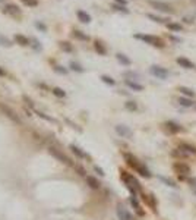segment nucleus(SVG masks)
<instances>
[{
  "instance_id": "nucleus-1",
  "label": "nucleus",
  "mask_w": 196,
  "mask_h": 220,
  "mask_svg": "<svg viewBox=\"0 0 196 220\" xmlns=\"http://www.w3.org/2000/svg\"><path fill=\"white\" fill-rule=\"evenodd\" d=\"M120 178H122V181L124 182V185L126 188L130 191L132 197H136L138 192H142V187H141V183L133 175H130V173L124 172V170H120Z\"/></svg>"
},
{
  "instance_id": "nucleus-2",
  "label": "nucleus",
  "mask_w": 196,
  "mask_h": 220,
  "mask_svg": "<svg viewBox=\"0 0 196 220\" xmlns=\"http://www.w3.org/2000/svg\"><path fill=\"white\" fill-rule=\"evenodd\" d=\"M133 37L136 40H142L144 43L151 44V46H154V47L163 48L164 46H165L164 40H161L160 37H155V35H149V34H135Z\"/></svg>"
},
{
  "instance_id": "nucleus-3",
  "label": "nucleus",
  "mask_w": 196,
  "mask_h": 220,
  "mask_svg": "<svg viewBox=\"0 0 196 220\" xmlns=\"http://www.w3.org/2000/svg\"><path fill=\"white\" fill-rule=\"evenodd\" d=\"M173 169H174V172L179 175V179H180V181H184L186 176L190 175V168L183 162H176L173 164Z\"/></svg>"
},
{
  "instance_id": "nucleus-4",
  "label": "nucleus",
  "mask_w": 196,
  "mask_h": 220,
  "mask_svg": "<svg viewBox=\"0 0 196 220\" xmlns=\"http://www.w3.org/2000/svg\"><path fill=\"white\" fill-rule=\"evenodd\" d=\"M149 5L152 6L154 9L164 12V13H173V8L165 2H160V0H149Z\"/></svg>"
},
{
  "instance_id": "nucleus-5",
  "label": "nucleus",
  "mask_w": 196,
  "mask_h": 220,
  "mask_svg": "<svg viewBox=\"0 0 196 220\" xmlns=\"http://www.w3.org/2000/svg\"><path fill=\"white\" fill-rule=\"evenodd\" d=\"M149 72H151V75H154V77L158 78V79H167L168 75H170V72H168L167 69H165V68H163V66H157V65L151 66Z\"/></svg>"
},
{
  "instance_id": "nucleus-6",
  "label": "nucleus",
  "mask_w": 196,
  "mask_h": 220,
  "mask_svg": "<svg viewBox=\"0 0 196 220\" xmlns=\"http://www.w3.org/2000/svg\"><path fill=\"white\" fill-rule=\"evenodd\" d=\"M2 12H3V13H6V15H10V16H13V18H16V16H21V15H22V10H21V8H19V6H16V5H13V3H6Z\"/></svg>"
},
{
  "instance_id": "nucleus-7",
  "label": "nucleus",
  "mask_w": 196,
  "mask_h": 220,
  "mask_svg": "<svg viewBox=\"0 0 196 220\" xmlns=\"http://www.w3.org/2000/svg\"><path fill=\"white\" fill-rule=\"evenodd\" d=\"M116 132H117V135H120L122 138H132V137H133L132 129H130L129 126H126V125H117V126H116Z\"/></svg>"
},
{
  "instance_id": "nucleus-8",
  "label": "nucleus",
  "mask_w": 196,
  "mask_h": 220,
  "mask_svg": "<svg viewBox=\"0 0 196 220\" xmlns=\"http://www.w3.org/2000/svg\"><path fill=\"white\" fill-rule=\"evenodd\" d=\"M117 217L120 220H133V216L130 214V211L122 204L117 206Z\"/></svg>"
},
{
  "instance_id": "nucleus-9",
  "label": "nucleus",
  "mask_w": 196,
  "mask_h": 220,
  "mask_svg": "<svg viewBox=\"0 0 196 220\" xmlns=\"http://www.w3.org/2000/svg\"><path fill=\"white\" fill-rule=\"evenodd\" d=\"M48 151H50V154H51L53 157L57 158L59 162L66 163V164H70V158L67 157V156H65L63 153H60V151H59V150H56L54 147H50V148H48Z\"/></svg>"
},
{
  "instance_id": "nucleus-10",
  "label": "nucleus",
  "mask_w": 196,
  "mask_h": 220,
  "mask_svg": "<svg viewBox=\"0 0 196 220\" xmlns=\"http://www.w3.org/2000/svg\"><path fill=\"white\" fill-rule=\"evenodd\" d=\"M165 128H167L171 134H179V132H182L183 131L182 125H179L177 122H174V120H168V122H165Z\"/></svg>"
},
{
  "instance_id": "nucleus-11",
  "label": "nucleus",
  "mask_w": 196,
  "mask_h": 220,
  "mask_svg": "<svg viewBox=\"0 0 196 220\" xmlns=\"http://www.w3.org/2000/svg\"><path fill=\"white\" fill-rule=\"evenodd\" d=\"M13 40L16 41V44H19V46H22V47H26V46H31V38H28V37H25V35H22V34H15Z\"/></svg>"
},
{
  "instance_id": "nucleus-12",
  "label": "nucleus",
  "mask_w": 196,
  "mask_h": 220,
  "mask_svg": "<svg viewBox=\"0 0 196 220\" xmlns=\"http://www.w3.org/2000/svg\"><path fill=\"white\" fill-rule=\"evenodd\" d=\"M177 65H180L182 68H184V69H196V65L193 62H190L189 59L186 58H177L176 59Z\"/></svg>"
},
{
  "instance_id": "nucleus-13",
  "label": "nucleus",
  "mask_w": 196,
  "mask_h": 220,
  "mask_svg": "<svg viewBox=\"0 0 196 220\" xmlns=\"http://www.w3.org/2000/svg\"><path fill=\"white\" fill-rule=\"evenodd\" d=\"M123 157H124V160H126V163L129 164L130 168H133V169H136L141 164V162H139L138 158L135 157V156H132V154H129V153H124L123 154Z\"/></svg>"
},
{
  "instance_id": "nucleus-14",
  "label": "nucleus",
  "mask_w": 196,
  "mask_h": 220,
  "mask_svg": "<svg viewBox=\"0 0 196 220\" xmlns=\"http://www.w3.org/2000/svg\"><path fill=\"white\" fill-rule=\"evenodd\" d=\"M76 16L82 24H89V22H91V15L86 13L85 10H82V9L76 10Z\"/></svg>"
},
{
  "instance_id": "nucleus-15",
  "label": "nucleus",
  "mask_w": 196,
  "mask_h": 220,
  "mask_svg": "<svg viewBox=\"0 0 196 220\" xmlns=\"http://www.w3.org/2000/svg\"><path fill=\"white\" fill-rule=\"evenodd\" d=\"M179 148L182 150V151H184V153L196 154V147H195V145H192V144H189V142H182Z\"/></svg>"
},
{
  "instance_id": "nucleus-16",
  "label": "nucleus",
  "mask_w": 196,
  "mask_h": 220,
  "mask_svg": "<svg viewBox=\"0 0 196 220\" xmlns=\"http://www.w3.org/2000/svg\"><path fill=\"white\" fill-rule=\"evenodd\" d=\"M116 59H117L119 63H122L123 66H130V65H132V60H130L126 54H123V53H117V54H116Z\"/></svg>"
},
{
  "instance_id": "nucleus-17",
  "label": "nucleus",
  "mask_w": 196,
  "mask_h": 220,
  "mask_svg": "<svg viewBox=\"0 0 196 220\" xmlns=\"http://www.w3.org/2000/svg\"><path fill=\"white\" fill-rule=\"evenodd\" d=\"M126 85L129 87L130 90H133V91H144V85L142 84H139V82L136 81H130V79H126Z\"/></svg>"
},
{
  "instance_id": "nucleus-18",
  "label": "nucleus",
  "mask_w": 196,
  "mask_h": 220,
  "mask_svg": "<svg viewBox=\"0 0 196 220\" xmlns=\"http://www.w3.org/2000/svg\"><path fill=\"white\" fill-rule=\"evenodd\" d=\"M72 35L76 40H81V41H89V35L85 32H82V31H79V29H73Z\"/></svg>"
},
{
  "instance_id": "nucleus-19",
  "label": "nucleus",
  "mask_w": 196,
  "mask_h": 220,
  "mask_svg": "<svg viewBox=\"0 0 196 220\" xmlns=\"http://www.w3.org/2000/svg\"><path fill=\"white\" fill-rule=\"evenodd\" d=\"M135 170H136V172H138L139 175H141V176H144V178H151V176H152V173L149 172V169H148V168H145L142 163H141V164H139V166H138L136 169H135Z\"/></svg>"
},
{
  "instance_id": "nucleus-20",
  "label": "nucleus",
  "mask_w": 196,
  "mask_h": 220,
  "mask_svg": "<svg viewBox=\"0 0 196 220\" xmlns=\"http://www.w3.org/2000/svg\"><path fill=\"white\" fill-rule=\"evenodd\" d=\"M94 48H95L97 53L101 54V56H105V54H107V48H105V46L101 43V41H98V40L94 43Z\"/></svg>"
},
{
  "instance_id": "nucleus-21",
  "label": "nucleus",
  "mask_w": 196,
  "mask_h": 220,
  "mask_svg": "<svg viewBox=\"0 0 196 220\" xmlns=\"http://www.w3.org/2000/svg\"><path fill=\"white\" fill-rule=\"evenodd\" d=\"M144 200L146 204H149L151 206V208L152 210H155L157 208V200H155V197L152 195V194H148V195H144Z\"/></svg>"
},
{
  "instance_id": "nucleus-22",
  "label": "nucleus",
  "mask_w": 196,
  "mask_h": 220,
  "mask_svg": "<svg viewBox=\"0 0 196 220\" xmlns=\"http://www.w3.org/2000/svg\"><path fill=\"white\" fill-rule=\"evenodd\" d=\"M2 110H3V112H5V113H6L7 116H9L10 119H13V120H16V122H19V118L15 115V112H13L12 109H9L7 106H2Z\"/></svg>"
},
{
  "instance_id": "nucleus-23",
  "label": "nucleus",
  "mask_w": 196,
  "mask_h": 220,
  "mask_svg": "<svg viewBox=\"0 0 196 220\" xmlns=\"http://www.w3.org/2000/svg\"><path fill=\"white\" fill-rule=\"evenodd\" d=\"M86 182H88V185H89L92 189H98V188H100V182L97 181L94 176H86Z\"/></svg>"
},
{
  "instance_id": "nucleus-24",
  "label": "nucleus",
  "mask_w": 196,
  "mask_h": 220,
  "mask_svg": "<svg viewBox=\"0 0 196 220\" xmlns=\"http://www.w3.org/2000/svg\"><path fill=\"white\" fill-rule=\"evenodd\" d=\"M70 150H72V153H73V154H76V156H78L79 158H86V157H88V156H86V154L84 153V151H82V150L79 148V147L73 145V144L70 145Z\"/></svg>"
},
{
  "instance_id": "nucleus-25",
  "label": "nucleus",
  "mask_w": 196,
  "mask_h": 220,
  "mask_svg": "<svg viewBox=\"0 0 196 220\" xmlns=\"http://www.w3.org/2000/svg\"><path fill=\"white\" fill-rule=\"evenodd\" d=\"M130 204L133 206V208H135V210L138 211V214H139V216H145L144 210L141 208V206H139V202H138V201H136V198H135V197H132V198H130Z\"/></svg>"
},
{
  "instance_id": "nucleus-26",
  "label": "nucleus",
  "mask_w": 196,
  "mask_h": 220,
  "mask_svg": "<svg viewBox=\"0 0 196 220\" xmlns=\"http://www.w3.org/2000/svg\"><path fill=\"white\" fill-rule=\"evenodd\" d=\"M59 46H60V48H62L63 52H66V53H72L73 52L72 44L69 43V41H60V43H59Z\"/></svg>"
},
{
  "instance_id": "nucleus-27",
  "label": "nucleus",
  "mask_w": 196,
  "mask_h": 220,
  "mask_svg": "<svg viewBox=\"0 0 196 220\" xmlns=\"http://www.w3.org/2000/svg\"><path fill=\"white\" fill-rule=\"evenodd\" d=\"M146 16H148L151 21H154V22H158V24H163V22H167V18H161V16H157V15L154 13H146Z\"/></svg>"
},
{
  "instance_id": "nucleus-28",
  "label": "nucleus",
  "mask_w": 196,
  "mask_h": 220,
  "mask_svg": "<svg viewBox=\"0 0 196 220\" xmlns=\"http://www.w3.org/2000/svg\"><path fill=\"white\" fill-rule=\"evenodd\" d=\"M179 91L182 92L183 96L189 97V98H192V97L195 96V91H193V90H190V88H187V87H180V88H179Z\"/></svg>"
},
{
  "instance_id": "nucleus-29",
  "label": "nucleus",
  "mask_w": 196,
  "mask_h": 220,
  "mask_svg": "<svg viewBox=\"0 0 196 220\" xmlns=\"http://www.w3.org/2000/svg\"><path fill=\"white\" fill-rule=\"evenodd\" d=\"M167 28L170 29V31H174V32H180V31L183 29V27L180 24H176V22H168Z\"/></svg>"
},
{
  "instance_id": "nucleus-30",
  "label": "nucleus",
  "mask_w": 196,
  "mask_h": 220,
  "mask_svg": "<svg viewBox=\"0 0 196 220\" xmlns=\"http://www.w3.org/2000/svg\"><path fill=\"white\" fill-rule=\"evenodd\" d=\"M51 92L56 97H59V98H65V97H66V91L62 90V88H59V87H54L51 90Z\"/></svg>"
},
{
  "instance_id": "nucleus-31",
  "label": "nucleus",
  "mask_w": 196,
  "mask_h": 220,
  "mask_svg": "<svg viewBox=\"0 0 196 220\" xmlns=\"http://www.w3.org/2000/svg\"><path fill=\"white\" fill-rule=\"evenodd\" d=\"M158 179L161 182H164L167 187H171V188H176L177 185H176V182L173 181V179H170V178H165V176H158Z\"/></svg>"
},
{
  "instance_id": "nucleus-32",
  "label": "nucleus",
  "mask_w": 196,
  "mask_h": 220,
  "mask_svg": "<svg viewBox=\"0 0 196 220\" xmlns=\"http://www.w3.org/2000/svg\"><path fill=\"white\" fill-rule=\"evenodd\" d=\"M179 103H180V106H183V107H190V106H193V101H192L189 97H180V98H179Z\"/></svg>"
},
{
  "instance_id": "nucleus-33",
  "label": "nucleus",
  "mask_w": 196,
  "mask_h": 220,
  "mask_svg": "<svg viewBox=\"0 0 196 220\" xmlns=\"http://www.w3.org/2000/svg\"><path fill=\"white\" fill-rule=\"evenodd\" d=\"M0 46H3V47H12V41L6 35L0 34Z\"/></svg>"
},
{
  "instance_id": "nucleus-34",
  "label": "nucleus",
  "mask_w": 196,
  "mask_h": 220,
  "mask_svg": "<svg viewBox=\"0 0 196 220\" xmlns=\"http://www.w3.org/2000/svg\"><path fill=\"white\" fill-rule=\"evenodd\" d=\"M124 107L129 110V112H136V110H138V104H136V101H132V100L126 101V103H124Z\"/></svg>"
},
{
  "instance_id": "nucleus-35",
  "label": "nucleus",
  "mask_w": 196,
  "mask_h": 220,
  "mask_svg": "<svg viewBox=\"0 0 196 220\" xmlns=\"http://www.w3.org/2000/svg\"><path fill=\"white\" fill-rule=\"evenodd\" d=\"M123 77L126 78V79H130V81H132V79H139L141 75H139L138 72H124Z\"/></svg>"
},
{
  "instance_id": "nucleus-36",
  "label": "nucleus",
  "mask_w": 196,
  "mask_h": 220,
  "mask_svg": "<svg viewBox=\"0 0 196 220\" xmlns=\"http://www.w3.org/2000/svg\"><path fill=\"white\" fill-rule=\"evenodd\" d=\"M69 68H70V71L79 72V73H82V72H84V68H82L79 63H76V62H70V63H69Z\"/></svg>"
},
{
  "instance_id": "nucleus-37",
  "label": "nucleus",
  "mask_w": 196,
  "mask_h": 220,
  "mask_svg": "<svg viewBox=\"0 0 196 220\" xmlns=\"http://www.w3.org/2000/svg\"><path fill=\"white\" fill-rule=\"evenodd\" d=\"M31 47H32L34 50H37V52H41V50H43V46H41V43H40L37 38H31Z\"/></svg>"
},
{
  "instance_id": "nucleus-38",
  "label": "nucleus",
  "mask_w": 196,
  "mask_h": 220,
  "mask_svg": "<svg viewBox=\"0 0 196 220\" xmlns=\"http://www.w3.org/2000/svg\"><path fill=\"white\" fill-rule=\"evenodd\" d=\"M101 81L104 84H107V85H116V81L111 77H108V75H101Z\"/></svg>"
},
{
  "instance_id": "nucleus-39",
  "label": "nucleus",
  "mask_w": 196,
  "mask_h": 220,
  "mask_svg": "<svg viewBox=\"0 0 196 220\" xmlns=\"http://www.w3.org/2000/svg\"><path fill=\"white\" fill-rule=\"evenodd\" d=\"M113 9L117 10V12H123V13H129V9L126 6H122V5H117V3H113Z\"/></svg>"
},
{
  "instance_id": "nucleus-40",
  "label": "nucleus",
  "mask_w": 196,
  "mask_h": 220,
  "mask_svg": "<svg viewBox=\"0 0 196 220\" xmlns=\"http://www.w3.org/2000/svg\"><path fill=\"white\" fill-rule=\"evenodd\" d=\"M35 28L40 29L41 32H47V25L44 24V22H41V21H37V22H35Z\"/></svg>"
},
{
  "instance_id": "nucleus-41",
  "label": "nucleus",
  "mask_w": 196,
  "mask_h": 220,
  "mask_svg": "<svg viewBox=\"0 0 196 220\" xmlns=\"http://www.w3.org/2000/svg\"><path fill=\"white\" fill-rule=\"evenodd\" d=\"M37 115L41 118V119H44V120H47V122H54V120L50 118V116H47L45 113H43V112H37Z\"/></svg>"
},
{
  "instance_id": "nucleus-42",
  "label": "nucleus",
  "mask_w": 196,
  "mask_h": 220,
  "mask_svg": "<svg viewBox=\"0 0 196 220\" xmlns=\"http://www.w3.org/2000/svg\"><path fill=\"white\" fill-rule=\"evenodd\" d=\"M54 71L57 72V73H63V75H66L67 73V69L63 66H54Z\"/></svg>"
},
{
  "instance_id": "nucleus-43",
  "label": "nucleus",
  "mask_w": 196,
  "mask_h": 220,
  "mask_svg": "<svg viewBox=\"0 0 196 220\" xmlns=\"http://www.w3.org/2000/svg\"><path fill=\"white\" fill-rule=\"evenodd\" d=\"M25 5L26 6H37L38 2H37V0H25Z\"/></svg>"
},
{
  "instance_id": "nucleus-44",
  "label": "nucleus",
  "mask_w": 196,
  "mask_h": 220,
  "mask_svg": "<svg viewBox=\"0 0 196 220\" xmlns=\"http://www.w3.org/2000/svg\"><path fill=\"white\" fill-rule=\"evenodd\" d=\"M94 170H95V172L98 173L100 176H104V175H105V173H104V170H103V169H101V168H98V166H94Z\"/></svg>"
},
{
  "instance_id": "nucleus-45",
  "label": "nucleus",
  "mask_w": 196,
  "mask_h": 220,
  "mask_svg": "<svg viewBox=\"0 0 196 220\" xmlns=\"http://www.w3.org/2000/svg\"><path fill=\"white\" fill-rule=\"evenodd\" d=\"M182 21H183V22H186V24H192V22H193L195 19H193L192 16H184V18H183Z\"/></svg>"
},
{
  "instance_id": "nucleus-46",
  "label": "nucleus",
  "mask_w": 196,
  "mask_h": 220,
  "mask_svg": "<svg viewBox=\"0 0 196 220\" xmlns=\"http://www.w3.org/2000/svg\"><path fill=\"white\" fill-rule=\"evenodd\" d=\"M114 3L122 5V6H127V0H114Z\"/></svg>"
},
{
  "instance_id": "nucleus-47",
  "label": "nucleus",
  "mask_w": 196,
  "mask_h": 220,
  "mask_svg": "<svg viewBox=\"0 0 196 220\" xmlns=\"http://www.w3.org/2000/svg\"><path fill=\"white\" fill-rule=\"evenodd\" d=\"M170 40L174 41V43H180V41H182V40L179 38V37H176V35H170Z\"/></svg>"
},
{
  "instance_id": "nucleus-48",
  "label": "nucleus",
  "mask_w": 196,
  "mask_h": 220,
  "mask_svg": "<svg viewBox=\"0 0 196 220\" xmlns=\"http://www.w3.org/2000/svg\"><path fill=\"white\" fill-rule=\"evenodd\" d=\"M187 181H189V183H190L192 187H196V179H193V178H189Z\"/></svg>"
},
{
  "instance_id": "nucleus-49",
  "label": "nucleus",
  "mask_w": 196,
  "mask_h": 220,
  "mask_svg": "<svg viewBox=\"0 0 196 220\" xmlns=\"http://www.w3.org/2000/svg\"><path fill=\"white\" fill-rule=\"evenodd\" d=\"M76 169H78V172H79V175H82V176H85V170L82 168H79V166H76Z\"/></svg>"
},
{
  "instance_id": "nucleus-50",
  "label": "nucleus",
  "mask_w": 196,
  "mask_h": 220,
  "mask_svg": "<svg viewBox=\"0 0 196 220\" xmlns=\"http://www.w3.org/2000/svg\"><path fill=\"white\" fill-rule=\"evenodd\" d=\"M24 101H26L29 106H32V100H31V98H28L26 96H24Z\"/></svg>"
},
{
  "instance_id": "nucleus-51",
  "label": "nucleus",
  "mask_w": 196,
  "mask_h": 220,
  "mask_svg": "<svg viewBox=\"0 0 196 220\" xmlns=\"http://www.w3.org/2000/svg\"><path fill=\"white\" fill-rule=\"evenodd\" d=\"M0 77H5V71H3L2 68H0Z\"/></svg>"
},
{
  "instance_id": "nucleus-52",
  "label": "nucleus",
  "mask_w": 196,
  "mask_h": 220,
  "mask_svg": "<svg viewBox=\"0 0 196 220\" xmlns=\"http://www.w3.org/2000/svg\"><path fill=\"white\" fill-rule=\"evenodd\" d=\"M192 3H195V5H196V0H192Z\"/></svg>"
},
{
  "instance_id": "nucleus-53",
  "label": "nucleus",
  "mask_w": 196,
  "mask_h": 220,
  "mask_svg": "<svg viewBox=\"0 0 196 220\" xmlns=\"http://www.w3.org/2000/svg\"><path fill=\"white\" fill-rule=\"evenodd\" d=\"M3 2H5V0H0V3H3Z\"/></svg>"
},
{
  "instance_id": "nucleus-54",
  "label": "nucleus",
  "mask_w": 196,
  "mask_h": 220,
  "mask_svg": "<svg viewBox=\"0 0 196 220\" xmlns=\"http://www.w3.org/2000/svg\"><path fill=\"white\" fill-rule=\"evenodd\" d=\"M195 109H196V103H195Z\"/></svg>"
},
{
  "instance_id": "nucleus-55",
  "label": "nucleus",
  "mask_w": 196,
  "mask_h": 220,
  "mask_svg": "<svg viewBox=\"0 0 196 220\" xmlns=\"http://www.w3.org/2000/svg\"><path fill=\"white\" fill-rule=\"evenodd\" d=\"M24 2H25V0H24Z\"/></svg>"
}]
</instances>
